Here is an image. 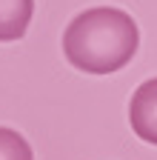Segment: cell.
<instances>
[{
    "instance_id": "cell-1",
    "label": "cell",
    "mask_w": 157,
    "mask_h": 160,
    "mask_svg": "<svg viewBox=\"0 0 157 160\" xmlns=\"http://www.w3.org/2000/svg\"><path fill=\"white\" fill-rule=\"evenodd\" d=\"M140 46L134 17L123 9L94 6L86 9L63 32V54L66 60L86 74H111L120 72Z\"/></svg>"
},
{
    "instance_id": "cell-2",
    "label": "cell",
    "mask_w": 157,
    "mask_h": 160,
    "mask_svg": "<svg viewBox=\"0 0 157 160\" xmlns=\"http://www.w3.org/2000/svg\"><path fill=\"white\" fill-rule=\"evenodd\" d=\"M129 123L140 140L157 146V77L134 89L129 100Z\"/></svg>"
},
{
    "instance_id": "cell-3",
    "label": "cell",
    "mask_w": 157,
    "mask_h": 160,
    "mask_svg": "<svg viewBox=\"0 0 157 160\" xmlns=\"http://www.w3.org/2000/svg\"><path fill=\"white\" fill-rule=\"evenodd\" d=\"M34 0H0V43L20 40L32 23Z\"/></svg>"
},
{
    "instance_id": "cell-4",
    "label": "cell",
    "mask_w": 157,
    "mask_h": 160,
    "mask_svg": "<svg viewBox=\"0 0 157 160\" xmlns=\"http://www.w3.org/2000/svg\"><path fill=\"white\" fill-rule=\"evenodd\" d=\"M0 160H34V154L23 134L0 126Z\"/></svg>"
}]
</instances>
